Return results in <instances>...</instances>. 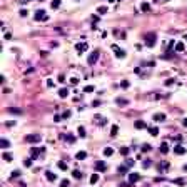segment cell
Returning <instances> with one entry per match:
<instances>
[{
    "label": "cell",
    "instance_id": "44",
    "mask_svg": "<svg viewBox=\"0 0 187 187\" xmlns=\"http://www.w3.org/2000/svg\"><path fill=\"white\" fill-rule=\"evenodd\" d=\"M27 13H29V10H25V9L20 10V17H27Z\"/></svg>",
    "mask_w": 187,
    "mask_h": 187
},
{
    "label": "cell",
    "instance_id": "58",
    "mask_svg": "<svg viewBox=\"0 0 187 187\" xmlns=\"http://www.w3.org/2000/svg\"><path fill=\"white\" fill-rule=\"evenodd\" d=\"M184 169H185V170H187V164H185V165H184Z\"/></svg>",
    "mask_w": 187,
    "mask_h": 187
},
{
    "label": "cell",
    "instance_id": "23",
    "mask_svg": "<svg viewBox=\"0 0 187 187\" xmlns=\"http://www.w3.org/2000/svg\"><path fill=\"white\" fill-rule=\"evenodd\" d=\"M0 147H2V149H9V147H10V142L7 139H2V140H0Z\"/></svg>",
    "mask_w": 187,
    "mask_h": 187
},
{
    "label": "cell",
    "instance_id": "27",
    "mask_svg": "<svg viewBox=\"0 0 187 187\" xmlns=\"http://www.w3.org/2000/svg\"><path fill=\"white\" fill-rule=\"evenodd\" d=\"M174 50L175 52H182V50H184V44H182V42H177L175 47H174Z\"/></svg>",
    "mask_w": 187,
    "mask_h": 187
},
{
    "label": "cell",
    "instance_id": "19",
    "mask_svg": "<svg viewBox=\"0 0 187 187\" xmlns=\"http://www.w3.org/2000/svg\"><path fill=\"white\" fill-rule=\"evenodd\" d=\"M134 125H135V129H145V127H147V124L144 120H135V124H134Z\"/></svg>",
    "mask_w": 187,
    "mask_h": 187
},
{
    "label": "cell",
    "instance_id": "49",
    "mask_svg": "<svg viewBox=\"0 0 187 187\" xmlns=\"http://www.w3.org/2000/svg\"><path fill=\"white\" fill-rule=\"evenodd\" d=\"M54 120H55V122H60V120H62V115H59V114H57V115L54 117Z\"/></svg>",
    "mask_w": 187,
    "mask_h": 187
},
{
    "label": "cell",
    "instance_id": "56",
    "mask_svg": "<svg viewBox=\"0 0 187 187\" xmlns=\"http://www.w3.org/2000/svg\"><path fill=\"white\" fill-rule=\"evenodd\" d=\"M92 22H94V23H95V22H99V17H97V15H94V17H92Z\"/></svg>",
    "mask_w": 187,
    "mask_h": 187
},
{
    "label": "cell",
    "instance_id": "47",
    "mask_svg": "<svg viewBox=\"0 0 187 187\" xmlns=\"http://www.w3.org/2000/svg\"><path fill=\"white\" fill-rule=\"evenodd\" d=\"M172 84H174V79H167L165 80V85H172Z\"/></svg>",
    "mask_w": 187,
    "mask_h": 187
},
{
    "label": "cell",
    "instance_id": "7",
    "mask_svg": "<svg viewBox=\"0 0 187 187\" xmlns=\"http://www.w3.org/2000/svg\"><path fill=\"white\" fill-rule=\"evenodd\" d=\"M44 150H45L44 147H32V149H30V157H32V159H35L40 152H44Z\"/></svg>",
    "mask_w": 187,
    "mask_h": 187
},
{
    "label": "cell",
    "instance_id": "34",
    "mask_svg": "<svg viewBox=\"0 0 187 187\" xmlns=\"http://www.w3.org/2000/svg\"><path fill=\"white\" fill-rule=\"evenodd\" d=\"M60 187H70V181H69V179H63V181H60Z\"/></svg>",
    "mask_w": 187,
    "mask_h": 187
},
{
    "label": "cell",
    "instance_id": "4",
    "mask_svg": "<svg viewBox=\"0 0 187 187\" xmlns=\"http://www.w3.org/2000/svg\"><path fill=\"white\" fill-rule=\"evenodd\" d=\"M75 48H77L79 54H84V52L89 50V44H87V42H79V44L75 45Z\"/></svg>",
    "mask_w": 187,
    "mask_h": 187
},
{
    "label": "cell",
    "instance_id": "61",
    "mask_svg": "<svg viewBox=\"0 0 187 187\" xmlns=\"http://www.w3.org/2000/svg\"><path fill=\"white\" fill-rule=\"evenodd\" d=\"M117 2H122V0H117Z\"/></svg>",
    "mask_w": 187,
    "mask_h": 187
},
{
    "label": "cell",
    "instance_id": "45",
    "mask_svg": "<svg viewBox=\"0 0 187 187\" xmlns=\"http://www.w3.org/2000/svg\"><path fill=\"white\" fill-rule=\"evenodd\" d=\"M47 87H48V89H52V87H54V80H52V79L47 80Z\"/></svg>",
    "mask_w": 187,
    "mask_h": 187
},
{
    "label": "cell",
    "instance_id": "33",
    "mask_svg": "<svg viewBox=\"0 0 187 187\" xmlns=\"http://www.w3.org/2000/svg\"><path fill=\"white\" fill-rule=\"evenodd\" d=\"M129 152H130V147H122V149H120L122 156H129Z\"/></svg>",
    "mask_w": 187,
    "mask_h": 187
},
{
    "label": "cell",
    "instance_id": "17",
    "mask_svg": "<svg viewBox=\"0 0 187 187\" xmlns=\"http://www.w3.org/2000/svg\"><path fill=\"white\" fill-rule=\"evenodd\" d=\"M85 157H87V152H84V150H80V152L75 154V159H77V160H84Z\"/></svg>",
    "mask_w": 187,
    "mask_h": 187
},
{
    "label": "cell",
    "instance_id": "53",
    "mask_svg": "<svg viewBox=\"0 0 187 187\" xmlns=\"http://www.w3.org/2000/svg\"><path fill=\"white\" fill-rule=\"evenodd\" d=\"M30 0H19V3H22V5H25V3H29Z\"/></svg>",
    "mask_w": 187,
    "mask_h": 187
},
{
    "label": "cell",
    "instance_id": "55",
    "mask_svg": "<svg viewBox=\"0 0 187 187\" xmlns=\"http://www.w3.org/2000/svg\"><path fill=\"white\" fill-rule=\"evenodd\" d=\"M12 125H15V120H13V122H12V120L7 122V127H12Z\"/></svg>",
    "mask_w": 187,
    "mask_h": 187
},
{
    "label": "cell",
    "instance_id": "9",
    "mask_svg": "<svg viewBox=\"0 0 187 187\" xmlns=\"http://www.w3.org/2000/svg\"><path fill=\"white\" fill-rule=\"evenodd\" d=\"M129 181L132 182V184L139 182L140 181V174H137V172H130V174H129Z\"/></svg>",
    "mask_w": 187,
    "mask_h": 187
},
{
    "label": "cell",
    "instance_id": "48",
    "mask_svg": "<svg viewBox=\"0 0 187 187\" xmlns=\"http://www.w3.org/2000/svg\"><path fill=\"white\" fill-rule=\"evenodd\" d=\"M59 82H65V75H63V74L59 75Z\"/></svg>",
    "mask_w": 187,
    "mask_h": 187
},
{
    "label": "cell",
    "instance_id": "52",
    "mask_svg": "<svg viewBox=\"0 0 187 187\" xmlns=\"http://www.w3.org/2000/svg\"><path fill=\"white\" fill-rule=\"evenodd\" d=\"M62 117H65V119H67V117H70V112H69V110H67V112H63V115H62Z\"/></svg>",
    "mask_w": 187,
    "mask_h": 187
},
{
    "label": "cell",
    "instance_id": "12",
    "mask_svg": "<svg viewBox=\"0 0 187 187\" xmlns=\"http://www.w3.org/2000/svg\"><path fill=\"white\" fill-rule=\"evenodd\" d=\"M45 177H47V181H48V182L57 181V175H55L54 172H50V170H47V172H45Z\"/></svg>",
    "mask_w": 187,
    "mask_h": 187
},
{
    "label": "cell",
    "instance_id": "37",
    "mask_svg": "<svg viewBox=\"0 0 187 187\" xmlns=\"http://www.w3.org/2000/svg\"><path fill=\"white\" fill-rule=\"evenodd\" d=\"M117 170H119V174H125L127 172V165H119Z\"/></svg>",
    "mask_w": 187,
    "mask_h": 187
},
{
    "label": "cell",
    "instance_id": "28",
    "mask_svg": "<svg viewBox=\"0 0 187 187\" xmlns=\"http://www.w3.org/2000/svg\"><path fill=\"white\" fill-rule=\"evenodd\" d=\"M97 182H99V174H92V175H90V184H97Z\"/></svg>",
    "mask_w": 187,
    "mask_h": 187
},
{
    "label": "cell",
    "instance_id": "21",
    "mask_svg": "<svg viewBox=\"0 0 187 187\" xmlns=\"http://www.w3.org/2000/svg\"><path fill=\"white\" fill-rule=\"evenodd\" d=\"M97 13H99V15H105V13H107V7H105V5L97 7Z\"/></svg>",
    "mask_w": 187,
    "mask_h": 187
},
{
    "label": "cell",
    "instance_id": "41",
    "mask_svg": "<svg viewBox=\"0 0 187 187\" xmlns=\"http://www.w3.org/2000/svg\"><path fill=\"white\" fill-rule=\"evenodd\" d=\"M20 177V170H13L12 172V179H19Z\"/></svg>",
    "mask_w": 187,
    "mask_h": 187
},
{
    "label": "cell",
    "instance_id": "6",
    "mask_svg": "<svg viewBox=\"0 0 187 187\" xmlns=\"http://www.w3.org/2000/svg\"><path fill=\"white\" fill-rule=\"evenodd\" d=\"M95 170H99V172H105V170H107V164H105L104 160L95 162Z\"/></svg>",
    "mask_w": 187,
    "mask_h": 187
},
{
    "label": "cell",
    "instance_id": "42",
    "mask_svg": "<svg viewBox=\"0 0 187 187\" xmlns=\"http://www.w3.org/2000/svg\"><path fill=\"white\" fill-rule=\"evenodd\" d=\"M150 149H152V147H150V145H149V144H145V145H144V147H142V152H149V150H150Z\"/></svg>",
    "mask_w": 187,
    "mask_h": 187
},
{
    "label": "cell",
    "instance_id": "26",
    "mask_svg": "<svg viewBox=\"0 0 187 187\" xmlns=\"http://www.w3.org/2000/svg\"><path fill=\"white\" fill-rule=\"evenodd\" d=\"M117 134H119V125H112V127H110V135L115 137Z\"/></svg>",
    "mask_w": 187,
    "mask_h": 187
},
{
    "label": "cell",
    "instance_id": "51",
    "mask_svg": "<svg viewBox=\"0 0 187 187\" xmlns=\"http://www.w3.org/2000/svg\"><path fill=\"white\" fill-rule=\"evenodd\" d=\"M92 105H94V107H97V105H100V100H94V102H92Z\"/></svg>",
    "mask_w": 187,
    "mask_h": 187
},
{
    "label": "cell",
    "instance_id": "59",
    "mask_svg": "<svg viewBox=\"0 0 187 187\" xmlns=\"http://www.w3.org/2000/svg\"><path fill=\"white\" fill-rule=\"evenodd\" d=\"M109 2H117V0H109Z\"/></svg>",
    "mask_w": 187,
    "mask_h": 187
},
{
    "label": "cell",
    "instance_id": "29",
    "mask_svg": "<svg viewBox=\"0 0 187 187\" xmlns=\"http://www.w3.org/2000/svg\"><path fill=\"white\" fill-rule=\"evenodd\" d=\"M140 10H142V12H149V10H150V5L147 2H144L142 5H140Z\"/></svg>",
    "mask_w": 187,
    "mask_h": 187
},
{
    "label": "cell",
    "instance_id": "35",
    "mask_svg": "<svg viewBox=\"0 0 187 187\" xmlns=\"http://www.w3.org/2000/svg\"><path fill=\"white\" fill-rule=\"evenodd\" d=\"M120 87H122V89H129V87H130V82H129V80H122V82H120Z\"/></svg>",
    "mask_w": 187,
    "mask_h": 187
},
{
    "label": "cell",
    "instance_id": "60",
    "mask_svg": "<svg viewBox=\"0 0 187 187\" xmlns=\"http://www.w3.org/2000/svg\"><path fill=\"white\" fill-rule=\"evenodd\" d=\"M185 40H187V34H185Z\"/></svg>",
    "mask_w": 187,
    "mask_h": 187
},
{
    "label": "cell",
    "instance_id": "25",
    "mask_svg": "<svg viewBox=\"0 0 187 187\" xmlns=\"http://www.w3.org/2000/svg\"><path fill=\"white\" fill-rule=\"evenodd\" d=\"M115 104H117V105H127V104H129V100H125V99L117 97V99H115Z\"/></svg>",
    "mask_w": 187,
    "mask_h": 187
},
{
    "label": "cell",
    "instance_id": "36",
    "mask_svg": "<svg viewBox=\"0 0 187 187\" xmlns=\"http://www.w3.org/2000/svg\"><path fill=\"white\" fill-rule=\"evenodd\" d=\"M150 165H152V162H150L149 159H147V160H144V162H142V167H144V169H149Z\"/></svg>",
    "mask_w": 187,
    "mask_h": 187
},
{
    "label": "cell",
    "instance_id": "20",
    "mask_svg": "<svg viewBox=\"0 0 187 187\" xmlns=\"http://www.w3.org/2000/svg\"><path fill=\"white\" fill-rule=\"evenodd\" d=\"M2 159H3L5 162H12V160H13V156H12V154H9V152H3Z\"/></svg>",
    "mask_w": 187,
    "mask_h": 187
},
{
    "label": "cell",
    "instance_id": "5",
    "mask_svg": "<svg viewBox=\"0 0 187 187\" xmlns=\"http://www.w3.org/2000/svg\"><path fill=\"white\" fill-rule=\"evenodd\" d=\"M112 50H114L115 52V57H117V59H124L125 57V50H122V48H119L117 47V45H112Z\"/></svg>",
    "mask_w": 187,
    "mask_h": 187
},
{
    "label": "cell",
    "instance_id": "18",
    "mask_svg": "<svg viewBox=\"0 0 187 187\" xmlns=\"http://www.w3.org/2000/svg\"><path fill=\"white\" fill-rule=\"evenodd\" d=\"M174 184L175 185H187V179H174Z\"/></svg>",
    "mask_w": 187,
    "mask_h": 187
},
{
    "label": "cell",
    "instance_id": "32",
    "mask_svg": "<svg viewBox=\"0 0 187 187\" xmlns=\"http://www.w3.org/2000/svg\"><path fill=\"white\" fill-rule=\"evenodd\" d=\"M77 134H79L80 137H85L87 134H85V129H84V127H79V129H77Z\"/></svg>",
    "mask_w": 187,
    "mask_h": 187
},
{
    "label": "cell",
    "instance_id": "15",
    "mask_svg": "<svg viewBox=\"0 0 187 187\" xmlns=\"http://www.w3.org/2000/svg\"><path fill=\"white\" fill-rule=\"evenodd\" d=\"M147 130H149V134H150V135H154V137H156V135H159V129H157V127H147Z\"/></svg>",
    "mask_w": 187,
    "mask_h": 187
},
{
    "label": "cell",
    "instance_id": "1",
    "mask_svg": "<svg viewBox=\"0 0 187 187\" xmlns=\"http://www.w3.org/2000/svg\"><path fill=\"white\" fill-rule=\"evenodd\" d=\"M34 19L37 20V22H47L48 20V15H47V12H45V10H37V12H35V15H34Z\"/></svg>",
    "mask_w": 187,
    "mask_h": 187
},
{
    "label": "cell",
    "instance_id": "50",
    "mask_svg": "<svg viewBox=\"0 0 187 187\" xmlns=\"http://www.w3.org/2000/svg\"><path fill=\"white\" fill-rule=\"evenodd\" d=\"M9 112H12V114H13V112H15V114H20L19 109H9Z\"/></svg>",
    "mask_w": 187,
    "mask_h": 187
},
{
    "label": "cell",
    "instance_id": "39",
    "mask_svg": "<svg viewBox=\"0 0 187 187\" xmlns=\"http://www.w3.org/2000/svg\"><path fill=\"white\" fill-rule=\"evenodd\" d=\"M32 160H34V159H25V160H23V165H25V167H32Z\"/></svg>",
    "mask_w": 187,
    "mask_h": 187
},
{
    "label": "cell",
    "instance_id": "46",
    "mask_svg": "<svg viewBox=\"0 0 187 187\" xmlns=\"http://www.w3.org/2000/svg\"><path fill=\"white\" fill-rule=\"evenodd\" d=\"M125 165H127V167H130V165H134V160H132V159H127Z\"/></svg>",
    "mask_w": 187,
    "mask_h": 187
},
{
    "label": "cell",
    "instance_id": "38",
    "mask_svg": "<svg viewBox=\"0 0 187 187\" xmlns=\"http://www.w3.org/2000/svg\"><path fill=\"white\" fill-rule=\"evenodd\" d=\"M94 90H95L94 85H85L84 87V92H94Z\"/></svg>",
    "mask_w": 187,
    "mask_h": 187
},
{
    "label": "cell",
    "instance_id": "54",
    "mask_svg": "<svg viewBox=\"0 0 187 187\" xmlns=\"http://www.w3.org/2000/svg\"><path fill=\"white\" fill-rule=\"evenodd\" d=\"M40 55H42V57H47V55H48V52H45V50H42V52H40Z\"/></svg>",
    "mask_w": 187,
    "mask_h": 187
},
{
    "label": "cell",
    "instance_id": "2",
    "mask_svg": "<svg viewBox=\"0 0 187 187\" xmlns=\"http://www.w3.org/2000/svg\"><path fill=\"white\" fill-rule=\"evenodd\" d=\"M156 40H157L156 34H147L145 35V45L147 47H154V45H156Z\"/></svg>",
    "mask_w": 187,
    "mask_h": 187
},
{
    "label": "cell",
    "instance_id": "24",
    "mask_svg": "<svg viewBox=\"0 0 187 187\" xmlns=\"http://www.w3.org/2000/svg\"><path fill=\"white\" fill-rule=\"evenodd\" d=\"M112 154H114V149H112V147H105L104 149V156L105 157H110Z\"/></svg>",
    "mask_w": 187,
    "mask_h": 187
},
{
    "label": "cell",
    "instance_id": "31",
    "mask_svg": "<svg viewBox=\"0 0 187 187\" xmlns=\"http://www.w3.org/2000/svg\"><path fill=\"white\" fill-rule=\"evenodd\" d=\"M50 7H52V9H59V7H60V0H52Z\"/></svg>",
    "mask_w": 187,
    "mask_h": 187
},
{
    "label": "cell",
    "instance_id": "57",
    "mask_svg": "<svg viewBox=\"0 0 187 187\" xmlns=\"http://www.w3.org/2000/svg\"><path fill=\"white\" fill-rule=\"evenodd\" d=\"M182 124H184V127H187V119H184V120H182Z\"/></svg>",
    "mask_w": 187,
    "mask_h": 187
},
{
    "label": "cell",
    "instance_id": "13",
    "mask_svg": "<svg viewBox=\"0 0 187 187\" xmlns=\"http://www.w3.org/2000/svg\"><path fill=\"white\" fill-rule=\"evenodd\" d=\"M95 122H97V124L99 125H105V122H107V119H105V117H102V115H95Z\"/></svg>",
    "mask_w": 187,
    "mask_h": 187
},
{
    "label": "cell",
    "instance_id": "8",
    "mask_svg": "<svg viewBox=\"0 0 187 187\" xmlns=\"http://www.w3.org/2000/svg\"><path fill=\"white\" fill-rule=\"evenodd\" d=\"M97 59H99V50H95V52H92V54L89 55V65H94L95 62H97Z\"/></svg>",
    "mask_w": 187,
    "mask_h": 187
},
{
    "label": "cell",
    "instance_id": "30",
    "mask_svg": "<svg viewBox=\"0 0 187 187\" xmlns=\"http://www.w3.org/2000/svg\"><path fill=\"white\" fill-rule=\"evenodd\" d=\"M72 177H74V179H82V172H80V170H77V169H75V170L72 172Z\"/></svg>",
    "mask_w": 187,
    "mask_h": 187
},
{
    "label": "cell",
    "instance_id": "16",
    "mask_svg": "<svg viewBox=\"0 0 187 187\" xmlns=\"http://www.w3.org/2000/svg\"><path fill=\"white\" fill-rule=\"evenodd\" d=\"M169 152V144L167 142H162L160 144V154H167Z\"/></svg>",
    "mask_w": 187,
    "mask_h": 187
},
{
    "label": "cell",
    "instance_id": "40",
    "mask_svg": "<svg viewBox=\"0 0 187 187\" xmlns=\"http://www.w3.org/2000/svg\"><path fill=\"white\" fill-rule=\"evenodd\" d=\"M59 169H60V170H67V164H65V162H59Z\"/></svg>",
    "mask_w": 187,
    "mask_h": 187
},
{
    "label": "cell",
    "instance_id": "14",
    "mask_svg": "<svg viewBox=\"0 0 187 187\" xmlns=\"http://www.w3.org/2000/svg\"><path fill=\"white\" fill-rule=\"evenodd\" d=\"M154 120L156 122H162V120H165V114H154Z\"/></svg>",
    "mask_w": 187,
    "mask_h": 187
},
{
    "label": "cell",
    "instance_id": "22",
    "mask_svg": "<svg viewBox=\"0 0 187 187\" xmlns=\"http://www.w3.org/2000/svg\"><path fill=\"white\" fill-rule=\"evenodd\" d=\"M67 95H69V89H60L59 90V97L60 99H65Z\"/></svg>",
    "mask_w": 187,
    "mask_h": 187
},
{
    "label": "cell",
    "instance_id": "3",
    "mask_svg": "<svg viewBox=\"0 0 187 187\" xmlns=\"http://www.w3.org/2000/svg\"><path fill=\"white\" fill-rule=\"evenodd\" d=\"M25 140L29 144H37V142H40V140H42V135H40V134H30V135L25 137Z\"/></svg>",
    "mask_w": 187,
    "mask_h": 187
},
{
    "label": "cell",
    "instance_id": "43",
    "mask_svg": "<svg viewBox=\"0 0 187 187\" xmlns=\"http://www.w3.org/2000/svg\"><path fill=\"white\" fill-rule=\"evenodd\" d=\"M70 82H72V85H77V84H79V79H77V77H72Z\"/></svg>",
    "mask_w": 187,
    "mask_h": 187
},
{
    "label": "cell",
    "instance_id": "10",
    "mask_svg": "<svg viewBox=\"0 0 187 187\" xmlns=\"http://www.w3.org/2000/svg\"><path fill=\"white\" fill-rule=\"evenodd\" d=\"M185 147L184 145H174V154H177V156H182V154H185Z\"/></svg>",
    "mask_w": 187,
    "mask_h": 187
},
{
    "label": "cell",
    "instance_id": "11",
    "mask_svg": "<svg viewBox=\"0 0 187 187\" xmlns=\"http://www.w3.org/2000/svg\"><path fill=\"white\" fill-rule=\"evenodd\" d=\"M169 167H170V164H169V162H162V164H159V165H157V170L162 174V172H165Z\"/></svg>",
    "mask_w": 187,
    "mask_h": 187
}]
</instances>
